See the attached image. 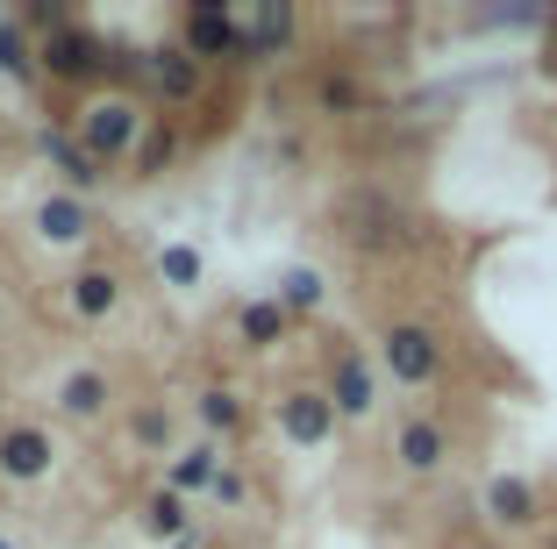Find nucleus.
Instances as JSON below:
<instances>
[{"instance_id":"nucleus-14","label":"nucleus","mask_w":557,"mask_h":549,"mask_svg":"<svg viewBox=\"0 0 557 549\" xmlns=\"http://www.w3.org/2000/svg\"><path fill=\"white\" fill-rule=\"evenodd\" d=\"M65 300H72V314H79V322H108V314L122 308V278L100 272V264H86V272H72Z\"/></svg>"},{"instance_id":"nucleus-23","label":"nucleus","mask_w":557,"mask_h":549,"mask_svg":"<svg viewBox=\"0 0 557 549\" xmlns=\"http://www.w3.org/2000/svg\"><path fill=\"white\" fill-rule=\"evenodd\" d=\"M272 300H278L286 314H314V308L329 300V278L314 272V264H294V272L278 278V292H272Z\"/></svg>"},{"instance_id":"nucleus-16","label":"nucleus","mask_w":557,"mask_h":549,"mask_svg":"<svg viewBox=\"0 0 557 549\" xmlns=\"http://www.w3.org/2000/svg\"><path fill=\"white\" fill-rule=\"evenodd\" d=\"M536 514H543V507H536V485H529V478H508V471H500V478L486 485V521H500V528H529Z\"/></svg>"},{"instance_id":"nucleus-13","label":"nucleus","mask_w":557,"mask_h":549,"mask_svg":"<svg viewBox=\"0 0 557 549\" xmlns=\"http://www.w3.org/2000/svg\"><path fill=\"white\" fill-rule=\"evenodd\" d=\"M50 400H58V414H65V421H100L115 392H108V372L79 364V372H65V378H58V392H50Z\"/></svg>"},{"instance_id":"nucleus-1","label":"nucleus","mask_w":557,"mask_h":549,"mask_svg":"<svg viewBox=\"0 0 557 549\" xmlns=\"http://www.w3.org/2000/svg\"><path fill=\"white\" fill-rule=\"evenodd\" d=\"M144 122H150V114L136 108L129 93H100V100H86V108H79V122H72V144H79L86 158L108 172V164H129Z\"/></svg>"},{"instance_id":"nucleus-21","label":"nucleus","mask_w":557,"mask_h":549,"mask_svg":"<svg viewBox=\"0 0 557 549\" xmlns=\"http://www.w3.org/2000/svg\"><path fill=\"white\" fill-rule=\"evenodd\" d=\"M144 535H158V542H186V535H194V514H186V500L180 492H150L144 500Z\"/></svg>"},{"instance_id":"nucleus-29","label":"nucleus","mask_w":557,"mask_h":549,"mask_svg":"<svg viewBox=\"0 0 557 549\" xmlns=\"http://www.w3.org/2000/svg\"><path fill=\"white\" fill-rule=\"evenodd\" d=\"M550 549H557V535H550Z\"/></svg>"},{"instance_id":"nucleus-4","label":"nucleus","mask_w":557,"mask_h":549,"mask_svg":"<svg viewBox=\"0 0 557 549\" xmlns=\"http://www.w3.org/2000/svg\"><path fill=\"white\" fill-rule=\"evenodd\" d=\"M36 65H44V79H58V86H86V79L108 72V43H100L86 22H72V29H58V36L36 43Z\"/></svg>"},{"instance_id":"nucleus-3","label":"nucleus","mask_w":557,"mask_h":549,"mask_svg":"<svg viewBox=\"0 0 557 549\" xmlns=\"http://www.w3.org/2000/svg\"><path fill=\"white\" fill-rule=\"evenodd\" d=\"M379 372L394 386H436L443 378V336L429 322H386L379 336Z\"/></svg>"},{"instance_id":"nucleus-15","label":"nucleus","mask_w":557,"mask_h":549,"mask_svg":"<svg viewBox=\"0 0 557 549\" xmlns=\"http://www.w3.org/2000/svg\"><path fill=\"white\" fill-rule=\"evenodd\" d=\"M172 164H180V129H172L164 114H150L144 136H136V150H129V178H164Z\"/></svg>"},{"instance_id":"nucleus-2","label":"nucleus","mask_w":557,"mask_h":549,"mask_svg":"<svg viewBox=\"0 0 557 549\" xmlns=\"http://www.w3.org/2000/svg\"><path fill=\"white\" fill-rule=\"evenodd\" d=\"M180 50L194 58L200 72H208V65H244V15L222 8V0H186Z\"/></svg>"},{"instance_id":"nucleus-25","label":"nucleus","mask_w":557,"mask_h":549,"mask_svg":"<svg viewBox=\"0 0 557 549\" xmlns=\"http://www.w3.org/2000/svg\"><path fill=\"white\" fill-rule=\"evenodd\" d=\"M22 29H29L36 36V43H44V36H58V29H72V22H79V15H72V8H65V0H29V8H22Z\"/></svg>"},{"instance_id":"nucleus-9","label":"nucleus","mask_w":557,"mask_h":549,"mask_svg":"<svg viewBox=\"0 0 557 549\" xmlns=\"http://www.w3.org/2000/svg\"><path fill=\"white\" fill-rule=\"evenodd\" d=\"M36 150H44V158H50V172H58V194L94 200L100 186H108V172H100V164L86 158L79 144H72V129H36Z\"/></svg>"},{"instance_id":"nucleus-24","label":"nucleus","mask_w":557,"mask_h":549,"mask_svg":"<svg viewBox=\"0 0 557 549\" xmlns=\"http://www.w3.org/2000/svg\"><path fill=\"white\" fill-rule=\"evenodd\" d=\"M158 278L172 292H194L200 286V250H194V242H164V250H158Z\"/></svg>"},{"instance_id":"nucleus-18","label":"nucleus","mask_w":557,"mask_h":549,"mask_svg":"<svg viewBox=\"0 0 557 549\" xmlns=\"http://www.w3.org/2000/svg\"><path fill=\"white\" fill-rule=\"evenodd\" d=\"M214 471H222V450H214V442H194V450H180L164 464V492H180V500L186 492H208Z\"/></svg>"},{"instance_id":"nucleus-5","label":"nucleus","mask_w":557,"mask_h":549,"mask_svg":"<svg viewBox=\"0 0 557 549\" xmlns=\"http://www.w3.org/2000/svg\"><path fill=\"white\" fill-rule=\"evenodd\" d=\"M272 421H278V436L294 442V450H322V442H336V428H344L322 386H294V392H278V400H272Z\"/></svg>"},{"instance_id":"nucleus-8","label":"nucleus","mask_w":557,"mask_h":549,"mask_svg":"<svg viewBox=\"0 0 557 549\" xmlns=\"http://www.w3.org/2000/svg\"><path fill=\"white\" fill-rule=\"evenodd\" d=\"M329 407H336V421H372V407H379V372L364 364V350H336V372H329Z\"/></svg>"},{"instance_id":"nucleus-11","label":"nucleus","mask_w":557,"mask_h":549,"mask_svg":"<svg viewBox=\"0 0 557 549\" xmlns=\"http://www.w3.org/2000/svg\"><path fill=\"white\" fill-rule=\"evenodd\" d=\"M294 336V314L278 308L272 292H258V300H244V308H236V342H244V350H278V342Z\"/></svg>"},{"instance_id":"nucleus-26","label":"nucleus","mask_w":557,"mask_h":549,"mask_svg":"<svg viewBox=\"0 0 557 549\" xmlns=\"http://www.w3.org/2000/svg\"><path fill=\"white\" fill-rule=\"evenodd\" d=\"M208 500H214V507H230V514H236V507H250V478H244L236 464H222V471H214V485H208Z\"/></svg>"},{"instance_id":"nucleus-10","label":"nucleus","mask_w":557,"mask_h":549,"mask_svg":"<svg viewBox=\"0 0 557 549\" xmlns=\"http://www.w3.org/2000/svg\"><path fill=\"white\" fill-rule=\"evenodd\" d=\"M94 200H79V194H44V208H36V236H44V242H65V250H72V242H86V236H94Z\"/></svg>"},{"instance_id":"nucleus-22","label":"nucleus","mask_w":557,"mask_h":549,"mask_svg":"<svg viewBox=\"0 0 557 549\" xmlns=\"http://www.w3.org/2000/svg\"><path fill=\"white\" fill-rule=\"evenodd\" d=\"M129 442L150 450V457H164L172 442H180V414H172V407H136L129 414Z\"/></svg>"},{"instance_id":"nucleus-12","label":"nucleus","mask_w":557,"mask_h":549,"mask_svg":"<svg viewBox=\"0 0 557 549\" xmlns=\"http://www.w3.org/2000/svg\"><path fill=\"white\" fill-rule=\"evenodd\" d=\"M144 72H150V86H158V93L172 100V108L200 100V86H208V72H200V65L186 58L180 43H172V50H150V58H144Z\"/></svg>"},{"instance_id":"nucleus-6","label":"nucleus","mask_w":557,"mask_h":549,"mask_svg":"<svg viewBox=\"0 0 557 549\" xmlns=\"http://www.w3.org/2000/svg\"><path fill=\"white\" fill-rule=\"evenodd\" d=\"M394 464L408 471V478H436V471L450 464V428H443L436 414H400L394 421Z\"/></svg>"},{"instance_id":"nucleus-17","label":"nucleus","mask_w":557,"mask_h":549,"mask_svg":"<svg viewBox=\"0 0 557 549\" xmlns=\"http://www.w3.org/2000/svg\"><path fill=\"white\" fill-rule=\"evenodd\" d=\"M294 43V8H258V15L244 22V65H258V58H278V50Z\"/></svg>"},{"instance_id":"nucleus-28","label":"nucleus","mask_w":557,"mask_h":549,"mask_svg":"<svg viewBox=\"0 0 557 549\" xmlns=\"http://www.w3.org/2000/svg\"><path fill=\"white\" fill-rule=\"evenodd\" d=\"M0 549H15V542H8V535H0Z\"/></svg>"},{"instance_id":"nucleus-19","label":"nucleus","mask_w":557,"mask_h":549,"mask_svg":"<svg viewBox=\"0 0 557 549\" xmlns=\"http://www.w3.org/2000/svg\"><path fill=\"white\" fill-rule=\"evenodd\" d=\"M0 79H15V86L44 79V65H36V36L22 29L15 15H0Z\"/></svg>"},{"instance_id":"nucleus-27","label":"nucleus","mask_w":557,"mask_h":549,"mask_svg":"<svg viewBox=\"0 0 557 549\" xmlns=\"http://www.w3.org/2000/svg\"><path fill=\"white\" fill-rule=\"evenodd\" d=\"M314 100H322V108H329V114H350V108H358V100H364V93H358V79H344V72H329V79H322V86H314Z\"/></svg>"},{"instance_id":"nucleus-7","label":"nucleus","mask_w":557,"mask_h":549,"mask_svg":"<svg viewBox=\"0 0 557 549\" xmlns=\"http://www.w3.org/2000/svg\"><path fill=\"white\" fill-rule=\"evenodd\" d=\"M50 464H58L50 428H36V421H8V428H0V478L36 485V478H50Z\"/></svg>"},{"instance_id":"nucleus-20","label":"nucleus","mask_w":557,"mask_h":549,"mask_svg":"<svg viewBox=\"0 0 557 549\" xmlns=\"http://www.w3.org/2000/svg\"><path fill=\"white\" fill-rule=\"evenodd\" d=\"M194 421L208 428V442L214 436H236V428H244V392H236V386H208L194 400Z\"/></svg>"}]
</instances>
